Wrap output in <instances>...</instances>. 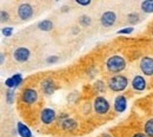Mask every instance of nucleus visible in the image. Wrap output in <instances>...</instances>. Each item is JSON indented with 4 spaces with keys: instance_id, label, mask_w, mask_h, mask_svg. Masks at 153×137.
I'll return each mask as SVG.
<instances>
[{
    "instance_id": "5",
    "label": "nucleus",
    "mask_w": 153,
    "mask_h": 137,
    "mask_svg": "<svg viewBox=\"0 0 153 137\" xmlns=\"http://www.w3.org/2000/svg\"><path fill=\"white\" fill-rule=\"evenodd\" d=\"M33 6L28 2H22L18 7V16L21 20H28L33 16Z\"/></svg>"
},
{
    "instance_id": "29",
    "label": "nucleus",
    "mask_w": 153,
    "mask_h": 137,
    "mask_svg": "<svg viewBox=\"0 0 153 137\" xmlns=\"http://www.w3.org/2000/svg\"><path fill=\"white\" fill-rule=\"evenodd\" d=\"M101 137H111V136H110L108 134H104V135H102V136H101Z\"/></svg>"
},
{
    "instance_id": "19",
    "label": "nucleus",
    "mask_w": 153,
    "mask_h": 137,
    "mask_svg": "<svg viewBox=\"0 0 153 137\" xmlns=\"http://www.w3.org/2000/svg\"><path fill=\"white\" fill-rule=\"evenodd\" d=\"M79 22H80L82 26H90L91 22H92V19H91V17L84 14V16H81V17L79 18Z\"/></svg>"
},
{
    "instance_id": "21",
    "label": "nucleus",
    "mask_w": 153,
    "mask_h": 137,
    "mask_svg": "<svg viewBox=\"0 0 153 137\" xmlns=\"http://www.w3.org/2000/svg\"><path fill=\"white\" fill-rule=\"evenodd\" d=\"M127 19H128L130 22H132V24H137L139 21V14L138 13H130L127 16Z\"/></svg>"
},
{
    "instance_id": "16",
    "label": "nucleus",
    "mask_w": 153,
    "mask_h": 137,
    "mask_svg": "<svg viewBox=\"0 0 153 137\" xmlns=\"http://www.w3.org/2000/svg\"><path fill=\"white\" fill-rule=\"evenodd\" d=\"M61 127H62V129L71 131V130H74L76 128V121H73V119H71V118H65V119H62V122H61Z\"/></svg>"
},
{
    "instance_id": "15",
    "label": "nucleus",
    "mask_w": 153,
    "mask_h": 137,
    "mask_svg": "<svg viewBox=\"0 0 153 137\" xmlns=\"http://www.w3.org/2000/svg\"><path fill=\"white\" fill-rule=\"evenodd\" d=\"M53 21L50 19H45L41 20L40 22H38V28L40 31H44V32H48L51 30H53Z\"/></svg>"
},
{
    "instance_id": "27",
    "label": "nucleus",
    "mask_w": 153,
    "mask_h": 137,
    "mask_svg": "<svg viewBox=\"0 0 153 137\" xmlns=\"http://www.w3.org/2000/svg\"><path fill=\"white\" fill-rule=\"evenodd\" d=\"M133 137H149L146 134H140V133H138V134H134Z\"/></svg>"
},
{
    "instance_id": "12",
    "label": "nucleus",
    "mask_w": 153,
    "mask_h": 137,
    "mask_svg": "<svg viewBox=\"0 0 153 137\" xmlns=\"http://www.w3.org/2000/svg\"><path fill=\"white\" fill-rule=\"evenodd\" d=\"M22 83V76L20 75V73H16V75H13L12 77H10V78H7L5 80V85L8 88V89H14V88H17V86H19L20 84Z\"/></svg>"
},
{
    "instance_id": "30",
    "label": "nucleus",
    "mask_w": 153,
    "mask_h": 137,
    "mask_svg": "<svg viewBox=\"0 0 153 137\" xmlns=\"http://www.w3.org/2000/svg\"><path fill=\"white\" fill-rule=\"evenodd\" d=\"M152 36H153V32H152Z\"/></svg>"
},
{
    "instance_id": "3",
    "label": "nucleus",
    "mask_w": 153,
    "mask_h": 137,
    "mask_svg": "<svg viewBox=\"0 0 153 137\" xmlns=\"http://www.w3.org/2000/svg\"><path fill=\"white\" fill-rule=\"evenodd\" d=\"M93 106H94L96 114H98V115H106L110 111V103L102 96L96 97L94 102H93Z\"/></svg>"
},
{
    "instance_id": "20",
    "label": "nucleus",
    "mask_w": 153,
    "mask_h": 137,
    "mask_svg": "<svg viewBox=\"0 0 153 137\" xmlns=\"http://www.w3.org/2000/svg\"><path fill=\"white\" fill-rule=\"evenodd\" d=\"M14 97H16L14 91H13L12 89H8V91H6V102H7L8 104H13Z\"/></svg>"
},
{
    "instance_id": "28",
    "label": "nucleus",
    "mask_w": 153,
    "mask_h": 137,
    "mask_svg": "<svg viewBox=\"0 0 153 137\" xmlns=\"http://www.w3.org/2000/svg\"><path fill=\"white\" fill-rule=\"evenodd\" d=\"M4 59H5V55L1 53V64H4Z\"/></svg>"
},
{
    "instance_id": "11",
    "label": "nucleus",
    "mask_w": 153,
    "mask_h": 137,
    "mask_svg": "<svg viewBox=\"0 0 153 137\" xmlns=\"http://www.w3.org/2000/svg\"><path fill=\"white\" fill-rule=\"evenodd\" d=\"M131 85H132L133 90H135V91H144L146 89V80H145V78L143 76L137 75L132 79Z\"/></svg>"
},
{
    "instance_id": "2",
    "label": "nucleus",
    "mask_w": 153,
    "mask_h": 137,
    "mask_svg": "<svg viewBox=\"0 0 153 137\" xmlns=\"http://www.w3.org/2000/svg\"><path fill=\"white\" fill-rule=\"evenodd\" d=\"M128 85V79L127 77L123 76V75H117L113 76L112 78L108 79L107 82V86L114 91V92H120V91H124Z\"/></svg>"
},
{
    "instance_id": "7",
    "label": "nucleus",
    "mask_w": 153,
    "mask_h": 137,
    "mask_svg": "<svg viewBox=\"0 0 153 137\" xmlns=\"http://www.w3.org/2000/svg\"><path fill=\"white\" fill-rule=\"evenodd\" d=\"M57 118V114L53 109H50V108H46L44 109L41 112H40V121L46 124V125H50L52 124Z\"/></svg>"
},
{
    "instance_id": "10",
    "label": "nucleus",
    "mask_w": 153,
    "mask_h": 137,
    "mask_svg": "<svg viewBox=\"0 0 153 137\" xmlns=\"http://www.w3.org/2000/svg\"><path fill=\"white\" fill-rule=\"evenodd\" d=\"M40 86H41V90L45 95L50 96L52 95L54 91H56V83L54 80L51 78H45L41 83H40Z\"/></svg>"
},
{
    "instance_id": "6",
    "label": "nucleus",
    "mask_w": 153,
    "mask_h": 137,
    "mask_svg": "<svg viewBox=\"0 0 153 137\" xmlns=\"http://www.w3.org/2000/svg\"><path fill=\"white\" fill-rule=\"evenodd\" d=\"M139 67L145 76H153V58L149 56L143 57L139 63Z\"/></svg>"
},
{
    "instance_id": "13",
    "label": "nucleus",
    "mask_w": 153,
    "mask_h": 137,
    "mask_svg": "<svg viewBox=\"0 0 153 137\" xmlns=\"http://www.w3.org/2000/svg\"><path fill=\"white\" fill-rule=\"evenodd\" d=\"M127 108V99L124 96H118L114 99V109L117 112H124Z\"/></svg>"
},
{
    "instance_id": "14",
    "label": "nucleus",
    "mask_w": 153,
    "mask_h": 137,
    "mask_svg": "<svg viewBox=\"0 0 153 137\" xmlns=\"http://www.w3.org/2000/svg\"><path fill=\"white\" fill-rule=\"evenodd\" d=\"M17 131L20 135V137H32V133H31L30 128L21 122L17 124Z\"/></svg>"
},
{
    "instance_id": "24",
    "label": "nucleus",
    "mask_w": 153,
    "mask_h": 137,
    "mask_svg": "<svg viewBox=\"0 0 153 137\" xmlns=\"http://www.w3.org/2000/svg\"><path fill=\"white\" fill-rule=\"evenodd\" d=\"M0 19H1V21H7V20L10 19V16H8V13L5 10H2L0 12Z\"/></svg>"
},
{
    "instance_id": "22",
    "label": "nucleus",
    "mask_w": 153,
    "mask_h": 137,
    "mask_svg": "<svg viewBox=\"0 0 153 137\" xmlns=\"http://www.w3.org/2000/svg\"><path fill=\"white\" fill-rule=\"evenodd\" d=\"M133 31H134L133 27H125V28H123V30H119L117 33H118V34H131Z\"/></svg>"
},
{
    "instance_id": "9",
    "label": "nucleus",
    "mask_w": 153,
    "mask_h": 137,
    "mask_svg": "<svg viewBox=\"0 0 153 137\" xmlns=\"http://www.w3.org/2000/svg\"><path fill=\"white\" fill-rule=\"evenodd\" d=\"M31 52L27 47H18L13 52V58L16 59L18 63H25L30 59Z\"/></svg>"
},
{
    "instance_id": "4",
    "label": "nucleus",
    "mask_w": 153,
    "mask_h": 137,
    "mask_svg": "<svg viewBox=\"0 0 153 137\" xmlns=\"http://www.w3.org/2000/svg\"><path fill=\"white\" fill-rule=\"evenodd\" d=\"M39 98V95L37 92V90L32 89V88H27L25 89L22 92H21V100L25 103V104H34Z\"/></svg>"
},
{
    "instance_id": "23",
    "label": "nucleus",
    "mask_w": 153,
    "mask_h": 137,
    "mask_svg": "<svg viewBox=\"0 0 153 137\" xmlns=\"http://www.w3.org/2000/svg\"><path fill=\"white\" fill-rule=\"evenodd\" d=\"M2 34L5 37H11L13 34V27H4L2 28Z\"/></svg>"
},
{
    "instance_id": "26",
    "label": "nucleus",
    "mask_w": 153,
    "mask_h": 137,
    "mask_svg": "<svg viewBox=\"0 0 153 137\" xmlns=\"http://www.w3.org/2000/svg\"><path fill=\"white\" fill-rule=\"evenodd\" d=\"M78 5H81V6H87L91 4V0H86V1H81V0H76V1Z\"/></svg>"
},
{
    "instance_id": "8",
    "label": "nucleus",
    "mask_w": 153,
    "mask_h": 137,
    "mask_svg": "<svg viewBox=\"0 0 153 137\" xmlns=\"http://www.w3.org/2000/svg\"><path fill=\"white\" fill-rule=\"evenodd\" d=\"M117 21V14L113 11H106L100 17V22L104 27H111L113 26Z\"/></svg>"
},
{
    "instance_id": "17",
    "label": "nucleus",
    "mask_w": 153,
    "mask_h": 137,
    "mask_svg": "<svg viewBox=\"0 0 153 137\" xmlns=\"http://www.w3.org/2000/svg\"><path fill=\"white\" fill-rule=\"evenodd\" d=\"M140 8L147 14L153 13V0H144L140 5Z\"/></svg>"
},
{
    "instance_id": "25",
    "label": "nucleus",
    "mask_w": 153,
    "mask_h": 137,
    "mask_svg": "<svg viewBox=\"0 0 153 137\" xmlns=\"http://www.w3.org/2000/svg\"><path fill=\"white\" fill-rule=\"evenodd\" d=\"M58 59L59 58H58L57 56H50V57L46 58V63L47 64H53V63H57Z\"/></svg>"
},
{
    "instance_id": "18",
    "label": "nucleus",
    "mask_w": 153,
    "mask_h": 137,
    "mask_svg": "<svg viewBox=\"0 0 153 137\" xmlns=\"http://www.w3.org/2000/svg\"><path fill=\"white\" fill-rule=\"evenodd\" d=\"M145 134L149 137H153V118H150L145 123Z\"/></svg>"
},
{
    "instance_id": "1",
    "label": "nucleus",
    "mask_w": 153,
    "mask_h": 137,
    "mask_svg": "<svg viewBox=\"0 0 153 137\" xmlns=\"http://www.w3.org/2000/svg\"><path fill=\"white\" fill-rule=\"evenodd\" d=\"M125 67H126V60L124 59V57L118 56V55L110 57L106 61V69H107V71H110L112 73H119Z\"/></svg>"
}]
</instances>
